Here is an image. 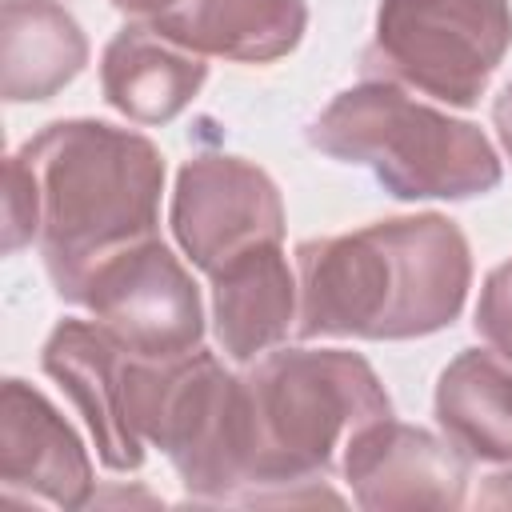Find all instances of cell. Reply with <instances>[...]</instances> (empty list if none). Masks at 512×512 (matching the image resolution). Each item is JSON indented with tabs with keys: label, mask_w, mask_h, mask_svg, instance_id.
Segmentation results:
<instances>
[{
	"label": "cell",
	"mask_w": 512,
	"mask_h": 512,
	"mask_svg": "<svg viewBox=\"0 0 512 512\" xmlns=\"http://www.w3.org/2000/svg\"><path fill=\"white\" fill-rule=\"evenodd\" d=\"M476 332L488 340V348L512 360V260L488 272L476 304Z\"/></svg>",
	"instance_id": "16"
},
{
	"label": "cell",
	"mask_w": 512,
	"mask_h": 512,
	"mask_svg": "<svg viewBox=\"0 0 512 512\" xmlns=\"http://www.w3.org/2000/svg\"><path fill=\"white\" fill-rule=\"evenodd\" d=\"M44 372L64 384L72 404L92 428L96 452L112 472H132L144 460V440L132 428L128 388H132V352L108 336L100 324L64 320L52 328L44 356Z\"/></svg>",
	"instance_id": "9"
},
{
	"label": "cell",
	"mask_w": 512,
	"mask_h": 512,
	"mask_svg": "<svg viewBox=\"0 0 512 512\" xmlns=\"http://www.w3.org/2000/svg\"><path fill=\"white\" fill-rule=\"evenodd\" d=\"M0 488L12 504L76 508L92 492V464L64 416L24 380L0 392Z\"/></svg>",
	"instance_id": "8"
},
{
	"label": "cell",
	"mask_w": 512,
	"mask_h": 512,
	"mask_svg": "<svg viewBox=\"0 0 512 512\" xmlns=\"http://www.w3.org/2000/svg\"><path fill=\"white\" fill-rule=\"evenodd\" d=\"M436 420L464 460H512V360L480 348L460 352L436 384Z\"/></svg>",
	"instance_id": "14"
},
{
	"label": "cell",
	"mask_w": 512,
	"mask_h": 512,
	"mask_svg": "<svg viewBox=\"0 0 512 512\" xmlns=\"http://www.w3.org/2000/svg\"><path fill=\"white\" fill-rule=\"evenodd\" d=\"M492 120H496V132H500V140H504V152L512 156V84H504V92L496 96Z\"/></svg>",
	"instance_id": "18"
},
{
	"label": "cell",
	"mask_w": 512,
	"mask_h": 512,
	"mask_svg": "<svg viewBox=\"0 0 512 512\" xmlns=\"http://www.w3.org/2000/svg\"><path fill=\"white\" fill-rule=\"evenodd\" d=\"M252 488L244 504H304L296 492L344 468L348 448L392 416L388 392L364 356L340 348H280L248 376Z\"/></svg>",
	"instance_id": "3"
},
{
	"label": "cell",
	"mask_w": 512,
	"mask_h": 512,
	"mask_svg": "<svg viewBox=\"0 0 512 512\" xmlns=\"http://www.w3.org/2000/svg\"><path fill=\"white\" fill-rule=\"evenodd\" d=\"M472 280L464 232L436 212L296 248V332L408 340L456 320Z\"/></svg>",
	"instance_id": "1"
},
{
	"label": "cell",
	"mask_w": 512,
	"mask_h": 512,
	"mask_svg": "<svg viewBox=\"0 0 512 512\" xmlns=\"http://www.w3.org/2000/svg\"><path fill=\"white\" fill-rule=\"evenodd\" d=\"M480 504H492V508H508L512 504V472H500L488 480V488L480 492Z\"/></svg>",
	"instance_id": "19"
},
{
	"label": "cell",
	"mask_w": 512,
	"mask_h": 512,
	"mask_svg": "<svg viewBox=\"0 0 512 512\" xmlns=\"http://www.w3.org/2000/svg\"><path fill=\"white\" fill-rule=\"evenodd\" d=\"M208 64L200 52L168 40L152 24H128L100 60V84L116 112L136 124H168L200 92Z\"/></svg>",
	"instance_id": "12"
},
{
	"label": "cell",
	"mask_w": 512,
	"mask_h": 512,
	"mask_svg": "<svg viewBox=\"0 0 512 512\" xmlns=\"http://www.w3.org/2000/svg\"><path fill=\"white\" fill-rule=\"evenodd\" d=\"M16 160L36 188V244L64 300L112 252L156 236L164 160L152 140L100 120H60Z\"/></svg>",
	"instance_id": "2"
},
{
	"label": "cell",
	"mask_w": 512,
	"mask_h": 512,
	"mask_svg": "<svg viewBox=\"0 0 512 512\" xmlns=\"http://www.w3.org/2000/svg\"><path fill=\"white\" fill-rule=\"evenodd\" d=\"M308 140L332 160L368 168L400 200H468L500 184V160L476 124L452 120L380 76L340 92L312 120Z\"/></svg>",
	"instance_id": "4"
},
{
	"label": "cell",
	"mask_w": 512,
	"mask_h": 512,
	"mask_svg": "<svg viewBox=\"0 0 512 512\" xmlns=\"http://www.w3.org/2000/svg\"><path fill=\"white\" fill-rule=\"evenodd\" d=\"M300 308L296 276L280 244H256L212 272L216 340L232 360H252L276 348Z\"/></svg>",
	"instance_id": "11"
},
{
	"label": "cell",
	"mask_w": 512,
	"mask_h": 512,
	"mask_svg": "<svg viewBox=\"0 0 512 512\" xmlns=\"http://www.w3.org/2000/svg\"><path fill=\"white\" fill-rule=\"evenodd\" d=\"M508 44V0H380L364 72L468 108Z\"/></svg>",
	"instance_id": "5"
},
{
	"label": "cell",
	"mask_w": 512,
	"mask_h": 512,
	"mask_svg": "<svg viewBox=\"0 0 512 512\" xmlns=\"http://www.w3.org/2000/svg\"><path fill=\"white\" fill-rule=\"evenodd\" d=\"M340 472L364 508H456L464 500V456L392 416L348 448Z\"/></svg>",
	"instance_id": "10"
},
{
	"label": "cell",
	"mask_w": 512,
	"mask_h": 512,
	"mask_svg": "<svg viewBox=\"0 0 512 512\" xmlns=\"http://www.w3.org/2000/svg\"><path fill=\"white\" fill-rule=\"evenodd\" d=\"M304 20V0H176L148 24L200 56L264 64L296 48Z\"/></svg>",
	"instance_id": "13"
},
{
	"label": "cell",
	"mask_w": 512,
	"mask_h": 512,
	"mask_svg": "<svg viewBox=\"0 0 512 512\" xmlns=\"http://www.w3.org/2000/svg\"><path fill=\"white\" fill-rule=\"evenodd\" d=\"M172 232L208 276L256 244H280L284 204L264 168L240 156H196L172 192Z\"/></svg>",
	"instance_id": "7"
},
{
	"label": "cell",
	"mask_w": 512,
	"mask_h": 512,
	"mask_svg": "<svg viewBox=\"0 0 512 512\" xmlns=\"http://www.w3.org/2000/svg\"><path fill=\"white\" fill-rule=\"evenodd\" d=\"M28 240H36V188L24 164L12 156L4 168V248L16 252Z\"/></svg>",
	"instance_id": "17"
},
{
	"label": "cell",
	"mask_w": 512,
	"mask_h": 512,
	"mask_svg": "<svg viewBox=\"0 0 512 512\" xmlns=\"http://www.w3.org/2000/svg\"><path fill=\"white\" fill-rule=\"evenodd\" d=\"M88 60L80 24L52 0H4L0 92L4 100H48Z\"/></svg>",
	"instance_id": "15"
},
{
	"label": "cell",
	"mask_w": 512,
	"mask_h": 512,
	"mask_svg": "<svg viewBox=\"0 0 512 512\" xmlns=\"http://www.w3.org/2000/svg\"><path fill=\"white\" fill-rule=\"evenodd\" d=\"M120 12H128V16H144V20H156L160 12H168L176 0H112Z\"/></svg>",
	"instance_id": "20"
},
{
	"label": "cell",
	"mask_w": 512,
	"mask_h": 512,
	"mask_svg": "<svg viewBox=\"0 0 512 512\" xmlns=\"http://www.w3.org/2000/svg\"><path fill=\"white\" fill-rule=\"evenodd\" d=\"M72 304H84L96 324L136 356L172 360L200 348V292L156 236L104 256L80 280Z\"/></svg>",
	"instance_id": "6"
}]
</instances>
